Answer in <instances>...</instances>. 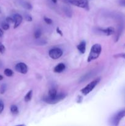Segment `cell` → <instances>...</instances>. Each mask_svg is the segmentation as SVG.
I'll list each match as a JSON object with an SVG mask.
<instances>
[{
  "instance_id": "6da1fadb",
  "label": "cell",
  "mask_w": 125,
  "mask_h": 126,
  "mask_svg": "<svg viewBox=\"0 0 125 126\" xmlns=\"http://www.w3.org/2000/svg\"><path fill=\"white\" fill-rule=\"evenodd\" d=\"M102 52V47L100 44H95L91 47L89 52V55H88L87 62H90L93 60H96L98 59L100 55V53Z\"/></svg>"
},
{
  "instance_id": "7a4b0ae2",
  "label": "cell",
  "mask_w": 125,
  "mask_h": 126,
  "mask_svg": "<svg viewBox=\"0 0 125 126\" xmlns=\"http://www.w3.org/2000/svg\"><path fill=\"white\" fill-rule=\"evenodd\" d=\"M66 97V95L64 94H58L55 97H49V96H45L44 98V101L47 103L49 104L53 105L58 103L62 100L64 99Z\"/></svg>"
},
{
  "instance_id": "3957f363",
  "label": "cell",
  "mask_w": 125,
  "mask_h": 126,
  "mask_svg": "<svg viewBox=\"0 0 125 126\" xmlns=\"http://www.w3.org/2000/svg\"><path fill=\"white\" fill-rule=\"evenodd\" d=\"M100 81V78H97L96 79H94V81H92V82H91L90 83L88 84V85H87L84 88L81 89L80 91L82 93V94L84 95H87L89 94L95 88L96 86L99 83Z\"/></svg>"
},
{
  "instance_id": "277c9868",
  "label": "cell",
  "mask_w": 125,
  "mask_h": 126,
  "mask_svg": "<svg viewBox=\"0 0 125 126\" xmlns=\"http://www.w3.org/2000/svg\"><path fill=\"white\" fill-rule=\"evenodd\" d=\"M125 117V108L118 111L114 114L111 119V123L113 126H118L120 121Z\"/></svg>"
},
{
  "instance_id": "5b68a950",
  "label": "cell",
  "mask_w": 125,
  "mask_h": 126,
  "mask_svg": "<svg viewBox=\"0 0 125 126\" xmlns=\"http://www.w3.org/2000/svg\"><path fill=\"white\" fill-rule=\"evenodd\" d=\"M72 4L88 11L89 10V2L88 0H69Z\"/></svg>"
},
{
  "instance_id": "8992f818",
  "label": "cell",
  "mask_w": 125,
  "mask_h": 126,
  "mask_svg": "<svg viewBox=\"0 0 125 126\" xmlns=\"http://www.w3.org/2000/svg\"><path fill=\"white\" fill-rule=\"evenodd\" d=\"M62 50L60 48H54V49H51L49 50V56L52 59H58L59 58L61 57L62 55Z\"/></svg>"
},
{
  "instance_id": "52a82bcc",
  "label": "cell",
  "mask_w": 125,
  "mask_h": 126,
  "mask_svg": "<svg viewBox=\"0 0 125 126\" xmlns=\"http://www.w3.org/2000/svg\"><path fill=\"white\" fill-rule=\"evenodd\" d=\"M16 71L22 74H26L28 72V66L24 63H18L15 65Z\"/></svg>"
},
{
  "instance_id": "ba28073f",
  "label": "cell",
  "mask_w": 125,
  "mask_h": 126,
  "mask_svg": "<svg viewBox=\"0 0 125 126\" xmlns=\"http://www.w3.org/2000/svg\"><path fill=\"white\" fill-rule=\"evenodd\" d=\"M100 33H101L102 34H104L105 36H110L112 35L115 33V29L113 27H108L106 28H99L98 29Z\"/></svg>"
},
{
  "instance_id": "9c48e42d",
  "label": "cell",
  "mask_w": 125,
  "mask_h": 126,
  "mask_svg": "<svg viewBox=\"0 0 125 126\" xmlns=\"http://www.w3.org/2000/svg\"><path fill=\"white\" fill-rule=\"evenodd\" d=\"M13 20H14V28H17V27L20 25L21 23L23 20V17L21 15L18 14H15L13 16Z\"/></svg>"
},
{
  "instance_id": "30bf717a",
  "label": "cell",
  "mask_w": 125,
  "mask_h": 126,
  "mask_svg": "<svg viewBox=\"0 0 125 126\" xmlns=\"http://www.w3.org/2000/svg\"><path fill=\"white\" fill-rule=\"evenodd\" d=\"M65 68H66V66L64 64L61 63L58 64L55 66L54 68V72L56 73H62L65 70Z\"/></svg>"
},
{
  "instance_id": "8fae6325",
  "label": "cell",
  "mask_w": 125,
  "mask_h": 126,
  "mask_svg": "<svg viewBox=\"0 0 125 126\" xmlns=\"http://www.w3.org/2000/svg\"><path fill=\"white\" fill-rule=\"evenodd\" d=\"M77 48L81 54H85L86 51V42L85 41H82L77 46Z\"/></svg>"
},
{
  "instance_id": "7c38bea8",
  "label": "cell",
  "mask_w": 125,
  "mask_h": 126,
  "mask_svg": "<svg viewBox=\"0 0 125 126\" xmlns=\"http://www.w3.org/2000/svg\"><path fill=\"white\" fill-rule=\"evenodd\" d=\"M20 4L21 5H22V7L26 9H28V10L32 9V6L29 2H26V1H21Z\"/></svg>"
},
{
  "instance_id": "4fadbf2b",
  "label": "cell",
  "mask_w": 125,
  "mask_h": 126,
  "mask_svg": "<svg viewBox=\"0 0 125 126\" xmlns=\"http://www.w3.org/2000/svg\"><path fill=\"white\" fill-rule=\"evenodd\" d=\"M32 97H33V91H32V90H30V91L26 94L24 98L25 101L26 102H29V101L31 100Z\"/></svg>"
},
{
  "instance_id": "5bb4252c",
  "label": "cell",
  "mask_w": 125,
  "mask_h": 126,
  "mask_svg": "<svg viewBox=\"0 0 125 126\" xmlns=\"http://www.w3.org/2000/svg\"><path fill=\"white\" fill-rule=\"evenodd\" d=\"M63 10H64V13L66 14V15L67 16V17H72V12L69 7H64Z\"/></svg>"
},
{
  "instance_id": "9a60e30c",
  "label": "cell",
  "mask_w": 125,
  "mask_h": 126,
  "mask_svg": "<svg viewBox=\"0 0 125 126\" xmlns=\"http://www.w3.org/2000/svg\"><path fill=\"white\" fill-rule=\"evenodd\" d=\"M57 94L58 93H57V90H56V89L52 88L51 89H50V91H49V94H48V96L53 97L56 96Z\"/></svg>"
},
{
  "instance_id": "2e32d148",
  "label": "cell",
  "mask_w": 125,
  "mask_h": 126,
  "mask_svg": "<svg viewBox=\"0 0 125 126\" xmlns=\"http://www.w3.org/2000/svg\"><path fill=\"white\" fill-rule=\"evenodd\" d=\"M4 73V75H6V76H7V77H11V76H13V71L9 68L5 69Z\"/></svg>"
},
{
  "instance_id": "e0dca14e",
  "label": "cell",
  "mask_w": 125,
  "mask_h": 126,
  "mask_svg": "<svg viewBox=\"0 0 125 126\" xmlns=\"http://www.w3.org/2000/svg\"><path fill=\"white\" fill-rule=\"evenodd\" d=\"M11 111L12 114H14V115H16V114H17L18 113V107L16 105H12L11 107Z\"/></svg>"
},
{
  "instance_id": "ac0fdd59",
  "label": "cell",
  "mask_w": 125,
  "mask_h": 126,
  "mask_svg": "<svg viewBox=\"0 0 125 126\" xmlns=\"http://www.w3.org/2000/svg\"><path fill=\"white\" fill-rule=\"evenodd\" d=\"M41 34H42L41 30H40V29L36 30L35 31V32H34V38H35L36 39H38V38H39L40 36H41Z\"/></svg>"
},
{
  "instance_id": "d6986e66",
  "label": "cell",
  "mask_w": 125,
  "mask_h": 126,
  "mask_svg": "<svg viewBox=\"0 0 125 126\" xmlns=\"http://www.w3.org/2000/svg\"><path fill=\"white\" fill-rule=\"evenodd\" d=\"M24 18L25 19L26 21H28V22H31L32 20H33L31 16L29 14H25Z\"/></svg>"
},
{
  "instance_id": "ffe728a7",
  "label": "cell",
  "mask_w": 125,
  "mask_h": 126,
  "mask_svg": "<svg viewBox=\"0 0 125 126\" xmlns=\"http://www.w3.org/2000/svg\"><path fill=\"white\" fill-rule=\"evenodd\" d=\"M6 85L5 84H3L1 85V87H0V93L1 94H4V92H6Z\"/></svg>"
},
{
  "instance_id": "44dd1931",
  "label": "cell",
  "mask_w": 125,
  "mask_h": 126,
  "mask_svg": "<svg viewBox=\"0 0 125 126\" xmlns=\"http://www.w3.org/2000/svg\"><path fill=\"white\" fill-rule=\"evenodd\" d=\"M44 21L45 22V23H47L48 25H51L53 23L52 20H51V18H49V17H44Z\"/></svg>"
},
{
  "instance_id": "7402d4cb",
  "label": "cell",
  "mask_w": 125,
  "mask_h": 126,
  "mask_svg": "<svg viewBox=\"0 0 125 126\" xmlns=\"http://www.w3.org/2000/svg\"><path fill=\"white\" fill-rule=\"evenodd\" d=\"M1 26H2V29L4 30H9V23H7V22L3 23L1 25Z\"/></svg>"
},
{
  "instance_id": "603a6c76",
  "label": "cell",
  "mask_w": 125,
  "mask_h": 126,
  "mask_svg": "<svg viewBox=\"0 0 125 126\" xmlns=\"http://www.w3.org/2000/svg\"><path fill=\"white\" fill-rule=\"evenodd\" d=\"M115 58H122V59H125V53H121V54H116V55H113Z\"/></svg>"
},
{
  "instance_id": "cb8c5ba5",
  "label": "cell",
  "mask_w": 125,
  "mask_h": 126,
  "mask_svg": "<svg viewBox=\"0 0 125 126\" xmlns=\"http://www.w3.org/2000/svg\"><path fill=\"white\" fill-rule=\"evenodd\" d=\"M6 22H7V23H14V20H13V17H6Z\"/></svg>"
},
{
  "instance_id": "d4e9b609",
  "label": "cell",
  "mask_w": 125,
  "mask_h": 126,
  "mask_svg": "<svg viewBox=\"0 0 125 126\" xmlns=\"http://www.w3.org/2000/svg\"><path fill=\"white\" fill-rule=\"evenodd\" d=\"M4 103L2 102V100H0V114L2 113L4 110Z\"/></svg>"
},
{
  "instance_id": "484cf974",
  "label": "cell",
  "mask_w": 125,
  "mask_h": 126,
  "mask_svg": "<svg viewBox=\"0 0 125 126\" xmlns=\"http://www.w3.org/2000/svg\"><path fill=\"white\" fill-rule=\"evenodd\" d=\"M6 50V48H5V46L3 45V44H0V53L1 54H4Z\"/></svg>"
},
{
  "instance_id": "4316f807",
  "label": "cell",
  "mask_w": 125,
  "mask_h": 126,
  "mask_svg": "<svg viewBox=\"0 0 125 126\" xmlns=\"http://www.w3.org/2000/svg\"><path fill=\"white\" fill-rule=\"evenodd\" d=\"M56 32H57V33H58L60 36H62V31L60 29V28H59V27H57V28H56Z\"/></svg>"
},
{
  "instance_id": "83f0119b",
  "label": "cell",
  "mask_w": 125,
  "mask_h": 126,
  "mask_svg": "<svg viewBox=\"0 0 125 126\" xmlns=\"http://www.w3.org/2000/svg\"><path fill=\"white\" fill-rule=\"evenodd\" d=\"M82 100H83V97H81V96H78V98H77V103H80L82 102Z\"/></svg>"
},
{
  "instance_id": "f1b7e54d",
  "label": "cell",
  "mask_w": 125,
  "mask_h": 126,
  "mask_svg": "<svg viewBox=\"0 0 125 126\" xmlns=\"http://www.w3.org/2000/svg\"><path fill=\"white\" fill-rule=\"evenodd\" d=\"M120 4L123 6H125V0H121L120 2Z\"/></svg>"
},
{
  "instance_id": "f546056e",
  "label": "cell",
  "mask_w": 125,
  "mask_h": 126,
  "mask_svg": "<svg viewBox=\"0 0 125 126\" xmlns=\"http://www.w3.org/2000/svg\"><path fill=\"white\" fill-rule=\"evenodd\" d=\"M3 34H4L3 31H2V30H1V28H0V37H2V36H3Z\"/></svg>"
},
{
  "instance_id": "4dcf8cb0",
  "label": "cell",
  "mask_w": 125,
  "mask_h": 126,
  "mask_svg": "<svg viewBox=\"0 0 125 126\" xmlns=\"http://www.w3.org/2000/svg\"><path fill=\"white\" fill-rule=\"evenodd\" d=\"M51 1H52L53 2V3H55V4H56V2H57V1L58 0H51Z\"/></svg>"
},
{
  "instance_id": "1f68e13d",
  "label": "cell",
  "mask_w": 125,
  "mask_h": 126,
  "mask_svg": "<svg viewBox=\"0 0 125 126\" xmlns=\"http://www.w3.org/2000/svg\"><path fill=\"white\" fill-rule=\"evenodd\" d=\"M2 79H3V76L2 75H0V81H1Z\"/></svg>"
},
{
  "instance_id": "d6a6232c",
  "label": "cell",
  "mask_w": 125,
  "mask_h": 126,
  "mask_svg": "<svg viewBox=\"0 0 125 126\" xmlns=\"http://www.w3.org/2000/svg\"><path fill=\"white\" fill-rule=\"evenodd\" d=\"M0 13H1V7H0Z\"/></svg>"
}]
</instances>
